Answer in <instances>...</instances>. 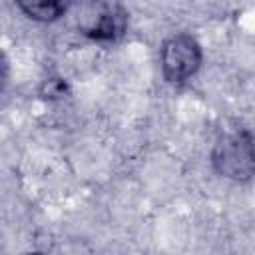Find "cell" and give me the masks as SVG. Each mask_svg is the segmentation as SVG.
Segmentation results:
<instances>
[{
    "instance_id": "1",
    "label": "cell",
    "mask_w": 255,
    "mask_h": 255,
    "mask_svg": "<svg viewBox=\"0 0 255 255\" xmlns=\"http://www.w3.org/2000/svg\"><path fill=\"white\" fill-rule=\"evenodd\" d=\"M213 167L231 179H249L255 169L253 139L247 129L231 131L219 137L211 153Z\"/></svg>"
},
{
    "instance_id": "2",
    "label": "cell",
    "mask_w": 255,
    "mask_h": 255,
    "mask_svg": "<svg viewBox=\"0 0 255 255\" xmlns=\"http://www.w3.org/2000/svg\"><path fill=\"white\" fill-rule=\"evenodd\" d=\"M201 64V48L189 34H175L161 46V72L171 84L189 80Z\"/></svg>"
},
{
    "instance_id": "3",
    "label": "cell",
    "mask_w": 255,
    "mask_h": 255,
    "mask_svg": "<svg viewBox=\"0 0 255 255\" xmlns=\"http://www.w3.org/2000/svg\"><path fill=\"white\" fill-rule=\"evenodd\" d=\"M128 26V12L120 4H92L90 12L80 18V30L104 42H114L124 36Z\"/></svg>"
},
{
    "instance_id": "4",
    "label": "cell",
    "mask_w": 255,
    "mask_h": 255,
    "mask_svg": "<svg viewBox=\"0 0 255 255\" xmlns=\"http://www.w3.org/2000/svg\"><path fill=\"white\" fill-rule=\"evenodd\" d=\"M18 8L28 16V18H34V20H40V22H52V20H58L66 10L68 6L64 2H56V0H44V2H18Z\"/></svg>"
},
{
    "instance_id": "5",
    "label": "cell",
    "mask_w": 255,
    "mask_h": 255,
    "mask_svg": "<svg viewBox=\"0 0 255 255\" xmlns=\"http://www.w3.org/2000/svg\"><path fill=\"white\" fill-rule=\"evenodd\" d=\"M6 80H8V60H6L4 52L0 50V90L4 88Z\"/></svg>"
},
{
    "instance_id": "6",
    "label": "cell",
    "mask_w": 255,
    "mask_h": 255,
    "mask_svg": "<svg viewBox=\"0 0 255 255\" xmlns=\"http://www.w3.org/2000/svg\"><path fill=\"white\" fill-rule=\"evenodd\" d=\"M26 255H42V253H26Z\"/></svg>"
}]
</instances>
